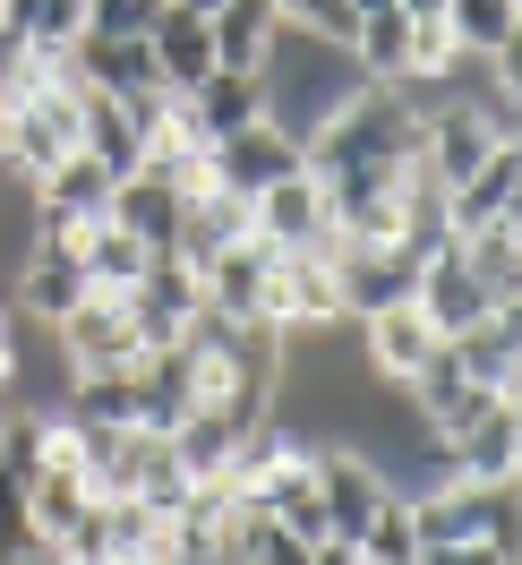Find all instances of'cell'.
Returning a JSON list of instances; mask_svg holds the SVG:
<instances>
[{"label":"cell","instance_id":"obj_1","mask_svg":"<svg viewBox=\"0 0 522 565\" xmlns=\"http://www.w3.org/2000/svg\"><path fill=\"white\" fill-rule=\"evenodd\" d=\"M77 95H86V86H77V70H70V77H35L18 104L0 111V163L26 172V189H35L61 154H77Z\"/></svg>","mask_w":522,"mask_h":565},{"label":"cell","instance_id":"obj_2","mask_svg":"<svg viewBox=\"0 0 522 565\" xmlns=\"http://www.w3.org/2000/svg\"><path fill=\"white\" fill-rule=\"evenodd\" d=\"M412 531H419V548H428V540H480V548H514V540H522L514 480H471V471H454L446 489L412 497Z\"/></svg>","mask_w":522,"mask_h":565},{"label":"cell","instance_id":"obj_3","mask_svg":"<svg viewBox=\"0 0 522 565\" xmlns=\"http://www.w3.org/2000/svg\"><path fill=\"white\" fill-rule=\"evenodd\" d=\"M52 334V352H61V369L70 377H86V369H138L146 343H138V318H129V300L120 291H86L61 326H43Z\"/></svg>","mask_w":522,"mask_h":565},{"label":"cell","instance_id":"obj_4","mask_svg":"<svg viewBox=\"0 0 522 565\" xmlns=\"http://www.w3.org/2000/svg\"><path fill=\"white\" fill-rule=\"evenodd\" d=\"M309 172V154H300V129H283V120H248L232 138L206 146V189H232V198H257V189H275V180Z\"/></svg>","mask_w":522,"mask_h":565},{"label":"cell","instance_id":"obj_5","mask_svg":"<svg viewBox=\"0 0 522 565\" xmlns=\"http://www.w3.org/2000/svg\"><path fill=\"white\" fill-rule=\"evenodd\" d=\"M257 420H266V403H232V394H206V403H189V412L172 420V437H163V446H172V462L189 471V480H198V489H214V480L232 471V455L248 446V428H257Z\"/></svg>","mask_w":522,"mask_h":565},{"label":"cell","instance_id":"obj_6","mask_svg":"<svg viewBox=\"0 0 522 565\" xmlns=\"http://www.w3.org/2000/svg\"><path fill=\"white\" fill-rule=\"evenodd\" d=\"M198 282H206V309L232 326H275V248L257 241V232H241V241H223L198 266Z\"/></svg>","mask_w":522,"mask_h":565},{"label":"cell","instance_id":"obj_7","mask_svg":"<svg viewBox=\"0 0 522 565\" xmlns=\"http://www.w3.org/2000/svg\"><path fill=\"white\" fill-rule=\"evenodd\" d=\"M120 300H129V318H138V343H146V352H163V343H180V334H189V318L206 309V282H198V266H189V257L155 248V257H146V275L129 282Z\"/></svg>","mask_w":522,"mask_h":565},{"label":"cell","instance_id":"obj_8","mask_svg":"<svg viewBox=\"0 0 522 565\" xmlns=\"http://www.w3.org/2000/svg\"><path fill=\"white\" fill-rule=\"evenodd\" d=\"M309 480H317V505H326V540H360V523L377 514V497H385V471L360 446L326 437V446H309Z\"/></svg>","mask_w":522,"mask_h":565},{"label":"cell","instance_id":"obj_9","mask_svg":"<svg viewBox=\"0 0 522 565\" xmlns=\"http://www.w3.org/2000/svg\"><path fill=\"white\" fill-rule=\"evenodd\" d=\"M111 180H120V172H104L86 146L61 154V163L35 180V232H43V241H77V232L111 206Z\"/></svg>","mask_w":522,"mask_h":565},{"label":"cell","instance_id":"obj_10","mask_svg":"<svg viewBox=\"0 0 522 565\" xmlns=\"http://www.w3.org/2000/svg\"><path fill=\"white\" fill-rule=\"evenodd\" d=\"M360 343H369V369H377L385 386H412L428 360L446 352V334L419 318V300H394V309H369L360 318Z\"/></svg>","mask_w":522,"mask_h":565},{"label":"cell","instance_id":"obj_11","mask_svg":"<svg viewBox=\"0 0 522 565\" xmlns=\"http://www.w3.org/2000/svg\"><path fill=\"white\" fill-rule=\"evenodd\" d=\"M514 198H522V138L488 146L480 172L446 189V232H488V223H514Z\"/></svg>","mask_w":522,"mask_h":565},{"label":"cell","instance_id":"obj_12","mask_svg":"<svg viewBox=\"0 0 522 565\" xmlns=\"http://www.w3.org/2000/svg\"><path fill=\"white\" fill-rule=\"evenodd\" d=\"M248 232L266 248L334 241V232H326V189H317V172H291V180H275V189H257V198H248Z\"/></svg>","mask_w":522,"mask_h":565},{"label":"cell","instance_id":"obj_13","mask_svg":"<svg viewBox=\"0 0 522 565\" xmlns=\"http://www.w3.org/2000/svg\"><path fill=\"white\" fill-rule=\"evenodd\" d=\"M70 70H77V86H104V95H172L146 35H95V26H86V35L70 43Z\"/></svg>","mask_w":522,"mask_h":565},{"label":"cell","instance_id":"obj_14","mask_svg":"<svg viewBox=\"0 0 522 565\" xmlns=\"http://www.w3.org/2000/svg\"><path fill=\"white\" fill-rule=\"evenodd\" d=\"M412 300H419V318L437 326V334H462L471 318H488L497 300L480 291V275L462 266V248L454 241H437L428 257H419V282H412Z\"/></svg>","mask_w":522,"mask_h":565},{"label":"cell","instance_id":"obj_15","mask_svg":"<svg viewBox=\"0 0 522 565\" xmlns=\"http://www.w3.org/2000/svg\"><path fill=\"white\" fill-rule=\"evenodd\" d=\"M257 111H266V77H257V70H206L189 95H180V120H189V138H198V146L248 129Z\"/></svg>","mask_w":522,"mask_h":565},{"label":"cell","instance_id":"obj_16","mask_svg":"<svg viewBox=\"0 0 522 565\" xmlns=\"http://www.w3.org/2000/svg\"><path fill=\"white\" fill-rule=\"evenodd\" d=\"M446 352L462 377H480L488 394H514L522 386V309H488L462 334H446Z\"/></svg>","mask_w":522,"mask_h":565},{"label":"cell","instance_id":"obj_17","mask_svg":"<svg viewBox=\"0 0 522 565\" xmlns=\"http://www.w3.org/2000/svg\"><path fill=\"white\" fill-rule=\"evenodd\" d=\"M86 291H95V282H86V266H77V241H43V232H35L26 266H18V300H26V318L61 326Z\"/></svg>","mask_w":522,"mask_h":565},{"label":"cell","instance_id":"obj_18","mask_svg":"<svg viewBox=\"0 0 522 565\" xmlns=\"http://www.w3.org/2000/svg\"><path fill=\"white\" fill-rule=\"evenodd\" d=\"M412 412H419V428H428V437H437V446H446V437H462V428L480 420L488 403H497V394L480 386V377H462V369H454V352H437L428 360V369H419L412 386Z\"/></svg>","mask_w":522,"mask_h":565},{"label":"cell","instance_id":"obj_19","mask_svg":"<svg viewBox=\"0 0 522 565\" xmlns=\"http://www.w3.org/2000/svg\"><path fill=\"white\" fill-rule=\"evenodd\" d=\"M446 455H454V471H471V480H514V471H522V412H514V394H497L462 437H446Z\"/></svg>","mask_w":522,"mask_h":565},{"label":"cell","instance_id":"obj_20","mask_svg":"<svg viewBox=\"0 0 522 565\" xmlns=\"http://www.w3.org/2000/svg\"><path fill=\"white\" fill-rule=\"evenodd\" d=\"M180 206H189V189H172V180L163 172H120L111 180V223H120V232H138L146 248H172V232H180Z\"/></svg>","mask_w":522,"mask_h":565},{"label":"cell","instance_id":"obj_21","mask_svg":"<svg viewBox=\"0 0 522 565\" xmlns=\"http://www.w3.org/2000/svg\"><path fill=\"white\" fill-rule=\"evenodd\" d=\"M104 523V565H163L172 557V514H155L146 497H95Z\"/></svg>","mask_w":522,"mask_h":565},{"label":"cell","instance_id":"obj_22","mask_svg":"<svg viewBox=\"0 0 522 565\" xmlns=\"http://www.w3.org/2000/svg\"><path fill=\"white\" fill-rule=\"evenodd\" d=\"M146 43H155V70H163L172 95H189V86L214 70V35H206V18H198V9H172V0H163V18L146 26Z\"/></svg>","mask_w":522,"mask_h":565},{"label":"cell","instance_id":"obj_23","mask_svg":"<svg viewBox=\"0 0 522 565\" xmlns=\"http://www.w3.org/2000/svg\"><path fill=\"white\" fill-rule=\"evenodd\" d=\"M462 248V266L480 275V291L497 309H522V223H488V232H446Z\"/></svg>","mask_w":522,"mask_h":565},{"label":"cell","instance_id":"obj_24","mask_svg":"<svg viewBox=\"0 0 522 565\" xmlns=\"http://www.w3.org/2000/svg\"><path fill=\"white\" fill-rule=\"evenodd\" d=\"M446 35L462 61H505L522 52V0H446Z\"/></svg>","mask_w":522,"mask_h":565},{"label":"cell","instance_id":"obj_25","mask_svg":"<svg viewBox=\"0 0 522 565\" xmlns=\"http://www.w3.org/2000/svg\"><path fill=\"white\" fill-rule=\"evenodd\" d=\"M275 0H223L206 18V35H214V70H257L266 61V43H275Z\"/></svg>","mask_w":522,"mask_h":565},{"label":"cell","instance_id":"obj_26","mask_svg":"<svg viewBox=\"0 0 522 565\" xmlns=\"http://www.w3.org/2000/svg\"><path fill=\"white\" fill-rule=\"evenodd\" d=\"M146 257H155V248H146L138 232H120L111 214H95V223L77 232V266H86V282H95V291H129V282L146 275Z\"/></svg>","mask_w":522,"mask_h":565},{"label":"cell","instance_id":"obj_27","mask_svg":"<svg viewBox=\"0 0 522 565\" xmlns=\"http://www.w3.org/2000/svg\"><path fill=\"white\" fill-rule=\"evenodd\" d=\"M343 61L360 77H403V61H412V18L403 9H377V18H351V43H343Z\"/></svg>","mask_w":522,"mask_h":565},{"label":"cell","instance_id":"obj_28","mask_svg":"<svg viewBox=\"0 0 522 565\" xmlns=\"http://www.w3.org/2000/svg\"><path fill=\"white\" fill-rule=\"evenodd\" d=\"M43 531H35V497H26V471L0 455V565H35Z\"/></svg>","mask_w":522,"mask_h":565},{"label":"cell","instance_id":"obj_29","mask_svg":"<svg viewBox=\"0 0 522 565\" xmlns=\"http://www.w3.org/2000/svg\"><path fill=\"white\" fill-rule=\"evenodd\" d=\"M351 548H360V565H412V557H419L412 497H394V489H385V497H377V514L360 523V540H351Z\"/></svg>","mask_w":522,"mask_h":565},{"label":"cell","instance_id":"obj_30","mask_svg":"<svg viewBox=\"0 0 522 565\" xmlns=\"http://www.w3.org/2000/svg\"><path fill=\"white\" fill-rule=\"evenodd\" d=\"M275 18L317 43H351V0H275Z\"/></svg>","mask_w":522,"mask_h":565},{"label":"cell","instance_id":"obj_31","mask_svg":"<svg viewBox=\"0 0 522 565\" xmlns=\"http://www.w3.org/2000/svg\"><path fill=\"white\" fill-rule=\"evenodd\" d=\"M163 18V0H86V26L95 35H146Z\"/></svg>","mask_w":522,"mask_h":565},{"label":"cell","instance_id":"obj_32","mask_svg":"<svg viewBox=\"0 0 522 565\" xmlns=\"http://www.w3.org/2000/svg\"><path fill=\"white\" fill-rule=\"evenodd\" d=\"M412 565H514V548H480V540H428Z\"/></svg>","mask_w":522,"mask_h":565},{"label":"cell","instance_id":"obj_33","mask_svg":"<svg viewBox=\"0 0 522 565\" xmlns=\"http://www.w3.org/2000/svg\"><path fill=\"white\" fill-rule=\"evenodd\" d=\"M18 386V343H9V309H0V394Z\"/></svg>","mask_w":522,"mask_h":565},{"label":"cell","instance_id":"obj_34","mask_svg":"<svg viewBox=\"0 0 522 565\" xmlns=\"http://www.w3.org/2000/svg\"><path fill=\"white\" fill-rule=\"evenodd\" d=\"M377 9H403V0H351V18H377Z\"/></svg>","mask_w":522,"mask_h":565},{"label":"cell","instance_id":"obj_35","mask_svg":"<svg viewBox=\"0 0 522 565\" xmlns=\"http://www.w3.org/2000/svg\"><path fill=\"white\" fill-rule=\"evenodd\" d=\"M172 9H198V18H214V9H223V0H172Z\"/></svg>","mask_w":522,"mask_h":565},{"label":"cell","instance_id":"obj_36","mask_svg":"<svg viewBox=\"0 0 522 565\" xmlns=\"http://www.w3.org/2000/svg\"><path fill=\"white\" fill-rule=\"evenodd\" d=\"M163 565H172V557H163Z\"/></svg>","mask_w":522,"mask_h":565}]
</instances>
